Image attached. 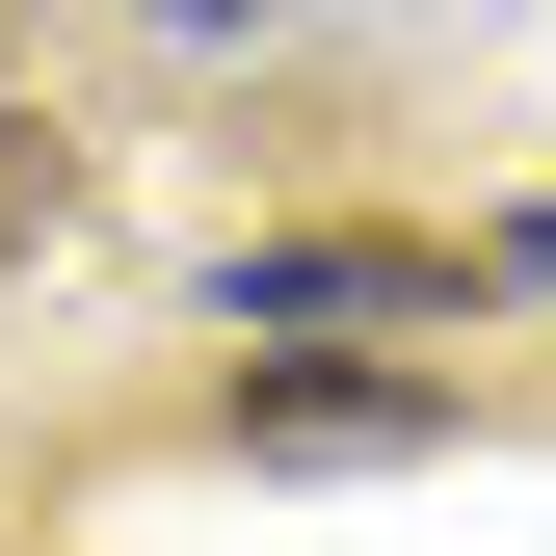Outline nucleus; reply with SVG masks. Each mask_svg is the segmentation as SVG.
I'll use <instances>...</instances> for the list:
<instances>
[{
	"mask_svg": "<svg viewBox=\"0 0 556 556\" xmlns=\"http://www.w3.org/2000/svg\"><path fill=\"white\" fill-rule=\"evenodd\" d=\"M239 425H265V451H425V371H265Z\"/></svg>",
	"mask_w": 556,
	"mask_h": 556,
	"instance_id": "f257e3e1",
	"label": "nucleus"
},
{
	"mask_svg": "<svg viewBox=\"0 0 556 556\" xmlns=\"http://www.w3.org/2000/svg\"><path fill=\"white\" fill-rule=\"evenodd\" d=\"M397 292H425L397 239H292V265H239V318H397Z\"/></svg>",
	"mask_w": 556,
	"mask_h": 556,
	"instance_id": "f03ea898",
	"label": "nucleus"
},
{
	"mask_svg": "<svg viewBox=\"0 0 556 556\" xmlns=\"http://www.w3.org/2000/svg\"><path fill=\"white\" fill-rule=\"evenodd\" d=\"M53 213H80V160H53V132H27V106H0V265H27Z\"/></svg>",
	"mask_w": 556,
	"mask_h": 556,
	"instance_id": "7ed1b4c3",
	"label": "nucleus"
},
{
	"mask_svg": "<svg viewBox=\"0 0 556 556\" xmlns=\"http://www.w3.org/2000/svg\"><path fill=\"white\" fill-rule=\"evenodd\" d=\"M160 27H265V0H160Z\"/></svg>",
	"mask_w": 556,
	"mask_h": 556,
	"instance_id": "20e7f679",
	"label": "nucleus"
},
{
	"mask_svg": "<svg viewBox=\"0 0 556 556\" xmlns=\"http://www.w3.org/2000/svg\"><path fill=\"white\" fill-rule=\"evenodd\" d=\"M0 27H27V0H0Z\"/></svg>",
	"mask_w": 556,
	"mask_h": 556,
	"instance_id": "39448f33",
	"label": "nucleus"
}]
</instances>
